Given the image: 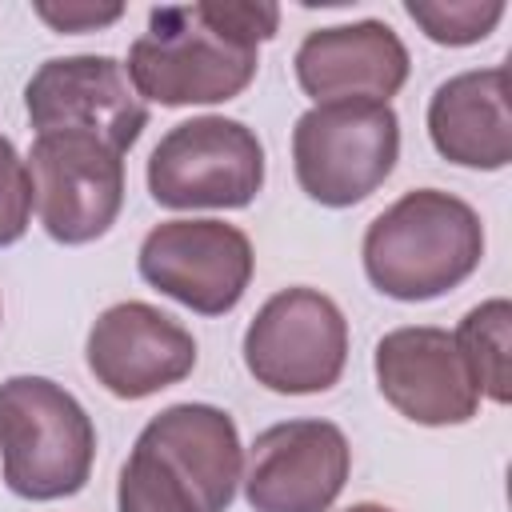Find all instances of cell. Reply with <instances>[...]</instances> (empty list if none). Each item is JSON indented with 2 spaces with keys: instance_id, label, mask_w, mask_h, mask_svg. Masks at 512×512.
<instances>
[{
  "instance_id": "cell-1",
  "label": "cell",
  "mask_w": 512,
  "mask_h": 512,
  "mask_svg": "<svg viewBox=\"0 0 512 512\" xmlns=\"http://www.w3.org/2000/svg\"><path fill=\"white\" fill-rule=\"evenodd\" d=\"M280 32V8L264 0H200L148 12L128 48V80L140 100L184 108L236 100L260 68V44Z\"/></svg>"
},
{
  "instance_id": "cell-2",
  "label": "cell",
  "mask_w": 512,
  "mask_h": 512,
  "mask_svg": "<svg viewBox=\"0 0 512 512\" xmlns=\"http://www.w3.org/2000/svg\"><path fill=\"white\" fill-rule=\"evenodd\" d=\"M360 256L376 292L404 304L436 300L480 268L484 224L468 200L440 188H416L368 224Z\"/></svg>"
},
{
  "instance_id": "cell-3",
  "label": "cell",
  "mask_w": 512,
  "mask_h": 512,
  "mask_svg": "<svg viewBox=\"0 0 512 512\" xmlns=\"http://www.w3.org/2000/svg\"><path fill=\"white\" fill-rule=\"evenodd\" d=\"M96 464V428L84 404L48 376L0 384V472L20 500L76 496Z\"/></svg>"
},
{
  "instance_id": "cell-4",
  "label": "cell",
  "mask_w": 512,
  "mask_h": 512,
  "mask_svg": "<svg viewBox=\"0 0 512 512\" xmlns=\"http://www.w3.org/2000/svg\"><path fill=\"white\" fill-rule=\"evenodd\" d=\"M400 160V116L380 100L312 104L292 128V168L308 200L352 208L368 200Z\"/></svg>"
},
{
  "instance_id": "cell-5",
  "label": "cell",
  "mask_w": 512,
  "mask_h": 512,
  "mask_svg": "<svg viewBox=\"0 0 512 512\" xmlns=\"http://www.w3.org/2000/svg\"><path fill=\"white\" fill-rule=\"evenodd\" d=\"M264 188V144L232 116L172 124L148 156V192L160 208H248Z\"/></svg>"
},
{
  "instance_id": "cell-6",
  "label": "cell",
  "mask_w": 512,
  "mask_h": 512,
  "mask_svg": "<svg viewBox=\"0 0 512 512\" xmlns=\"http://www.w3.org/2000/svg\"><path fill=\"white\" fill-rule=\"evenodd\" d=\"M348 364V320L320 288H284L244 332V368L280 396L328 392Z\"/></svg>"
},
{
  "instance_id": "cell-7",
  "label": "cell",
  "mask_w": 512,
  "mask_h": 512,
  "mask_svg": "<svg viewBox=\"0 0 512 512\" xmlns=\"http://www.w3.org/2000/svg\"><path fill=\"white\" fill-rule=\"evenodd\" d=\"M32 200L56 244L100 240L124 208V156L88 132H44L28 148Z\"/></svg>"
},
{
  "instance_id": "cell-8",
  "label": "cell",
  "mask_w": 512,
  "mask_h": 512,
  "mask_svg": "<svg viewBox=\"0 0 512 512\" xmlns=\"http://www.w3.org/2000/svg\"><path fill=\"white\" fill-rule=\"evenodd\" d=\"M140 276L200 316L232 312L252 284V240L224 220H164L140 240Z\"/></svg>"
},
{
  "instance_id": "cell-9",
  "label": "cell",
  "mask_w": 512,
  "mask_h": 512,
  "mask_svg": "<svg viewBox=\"0 0 512 512\" xmlns=\"http://www.w3.org/2000/svg\"><path fill=\"white\" fill-rule=\"evenodd\" d=\"M24 108L36 136L88 132L120 156L148 128V104L136 96L124 64L96 52L44 60L24 84Z\"/></svg>"
},
{
  "instance_id": "cell-10",
  "label": "cell",
  "mask_w": 512,
  "mask_h": 512,
  "mask_svg": "<svg viewBox=\"0 0 512 512\" xmlns=\"http://www.w3.org/2000/svg\"><path fill=\"white\" fill-rule=\"evenodd\" d=\"M348 472L352 448L332 420H284L252 440L240 484L252 512H328Z\"/></svg>"
},
{
  "instance_id": "cell-11",
  "label": "cell",
  "mask_w": 512,
  "mask_h": 512,
  "mask_svg": "<svg viewBox=\"0 0 512 512\" xmlns=\"http://www.w3.org/2000/svg\"><path fill=\"white\" fill-rule=\"evenodd\" d=\"M84 360L104 392L116 400H144L192 376L196 340L156 304L120 300L92 320Z\"/></svg>"
},
{
  "instance_id": "cell-12",
  "label": "cell",
  "mask_w": 512,
  "mask_h": 512,
  "mask_svg": "<svg viewBox=\"0 0 512 512\" xmlns=\"http://www.w3.org/2000/svg\"><path fill=\"white\" fill-rule=\"evenodd\" d=\"M372 368L380 396L412 424H468L480 408V392L448 328L408 324L384 332L376 340Z\"/></svg>"
},
{
  "instance_id": "cell-13",
  "label": "cell",
  "mask_w": 512,
  "mask_h": 512,
  "mask_svg": "<svg viewBox=\"0 0 512 512\" xmlns=\"http://www.w3.org/2000/svg\"><path fill=\"white\" fill-rule=\"evenodd\" d=\"M148 452L200 512H228L244 480V448L236 420L216 404H172L156 412L136 444Z\"/></svg>"
},
{
  "instance_id": "cell-14",
  "label": "cell",
  "mask_w": 512,
  "mask_h": 512,
  "mask_svg": "<svg viewBox=\"0 0 512 512\" xmlns=\"http://www.w3.org/2000/svg\"><path fill=\"white\" fill-rule=\"evenodd\" d=\"M296 84L316 104L332 100H380L388 104L408 80V48L384 20H352L316 28L300 40Z\"/></svg>"
},
{
  "instance_id": "cell-15",
  "label": "cell",
  "mask_w": 512,
  "mask_h": 512,
  "mask_svg": "<svg viewBox=\"0 0 512 512\" xmlns=\"http://www.w3.org/2000/svg\"><path fill=\"white\" fill-rule=\"evenodd\" d=\"M428 136L448 164L500 172L512 160L504 64L448 76L428 100Z\"/></svg>"
},
{
  "instance_id": "cell-16",
  "label": "cell",
  "mask_w": 512,
  "mask_h": 512,
  "mask_svg": "<svg viewBox=\"0 0 512 512\" xmlns=\"http://www.w3.org/2000/svg\"><path fill=\"white\" fill-rule=\"evenodd\" d=\"M508 336H512V304L504 296H492L476 308H468V316L460 320V328L452 332L472 384L480 396H488L492 404H508L512 396V376H508Z\"/></svg>"
},
{
  "instance_id": "cell-17",
  "label": "cell",
  "mask_w": 512,
  "mask_h": 512,
  "mask_svg": "<svg viewBox=\"0 0 512 512\" xmlns=\"http://www.w3.org/2000/svg\"><path fill=\"white\" fill-rule=\"evenodd\" d=\"M404 12L432 44L444 48L480 44L504 20L500 0H404Z\"/></svg>"
},
{
  "instance_id": "cell-18",
  "label": "cell",
  "mask_w": 512,
  "mask_h": 512,
  "mask_svg": "<svg viewBox=\"0 0 512 512\" xmlns=\"http://www.w3.org/2000/svg\"><path fill=\"white\" fill-rule=\"evenodd\" d=\"M116 508L120 512H200L192 496L140 448H132V456L120 468Z\"/></svg>"
},
{
  "instance_id": "cell-19",
  "label": "cell",
  "mask_w": 512,
  "mask_h": 512,
  "mask_svg": "<svg viewBox=\"0 0 512 512\" xmlns=\"http://www.w3.org/2000/svg\"><path fill=\"white\" fill-rule=\"evenodd\" d=\"M32 176L28 160L16 152L8 136H0V248L16 244L32 224Z\"/></svg>"
},
{
  "instance_id": "cell-20",
  "label": "cell",
  "mask_w": 512,
  "mask_h": 512,
  "mask_svg": "<svg viewBox=\"0 0 512 512\" xmlns=\"http://www.w3.org/2000/svg\"><path fill=\"white\" fill-rule=\"evenodd\" d=\"M32 12H36L52 32L80 36V32H100V28L116 24V20L124 16V4H92V0H64V4H52V0H36Z\"/></svg>"
},
{
  "instance_id": "cell-21",
  "label": "cell",
  "mask_w": 512,
  "mask_h": 512,
  "mask_svg": "<svg viewBox=\"0 0 512 512\" xmlns=\"http://www.w3.org/2000/svg\"><path fill=\"white\" fill-rule=\"evenodd\" d=\"M344 512H392L388 504H372V500H364V504H352V508H344Z\"/></svg>"
},
{
  "instance_id": "cell-22",
  "label": "cell",
  "mask_w": 512,
  "mask_h": 512,
  "mask_svg": "<svg viewBox=\"0 0 512 512\" xmlns=\"http://www.w3.org/2000/svg\"><path fill=\"white\" fill-rule=\"evenodd\" d=\"M0 312H4V308H0Z\"/></svg>"
}]
</instances>
